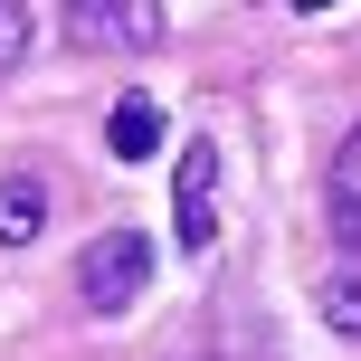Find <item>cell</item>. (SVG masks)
Segmentation results:
<instances>
[{"label":"cell","instance_id":"obj_7","mask_svg":"<svg viewBox=\"0 0 361 361\" xmlns=\"http://www.w3.org/2000/svg\"><path fill=\"white\" fill-rule=\"evenodd\" d=\"M324 324L333 333H361V276H324Z\"/></svg>","mask_w":361,"mask_h":361},{"label":"cell","instance_id":"obj_1","mask_svg":"<svg viewBox=\"0 0 361 361\" xmlns=\"http://www.w3.org/2000/svg\"><path fill=\"white\" fill-rule=\"evenodd\" d=\"M152 286V238L143 228H105L86 257H76V305L86 314H133Z\"/></svg>","mask_w":361,"mask_h":361},{"label":"cell","instance_id":"obj_2","mask_svg":"<svg viewBox=\"0 0 361 361\" xmlns=\"http://www.w3.org/2000/svg\"><path fill=\"white\" fill-rule=\"evenodd\" d=\"M67 38L76 48H152L162 10L152 0H67Z\"/></svg>","mask_w":361,"mask_h":361},{"label":"cell","instance_id":"obj_8","mask_svg":"<svg viewBox=\"0 0 361 361\" xmlns=\"http://www.w3.org/2000/svg\"><path fill=\"white\" fill-rule=\"evenodd\" d=\"M19 48H29V10H19V0H0V76L19 67Z\"/></svg>","mask_w":361,"mask_h":361},{"label":"cell","instance_id":"obj_3","mask_svg":"<svg viewBox=\"0 0 361 361\" xmlns=\"http://www.w3.org/2000/svg\"><path fill=\"white\" fill-rule=\"evenodd\" d=\"M180 219H171V228H180V247H190V257H209L219 247V143H190V152H180Z\"/></svg>","mask_w":361,"mask_h":361},{"label":"cell","instance_id":"obj_4","mask_svg":"<svg viewBox=\"0 0 361 361\" xmlns=\"http://www.w3.org/2000/svg\"><path fill=\"white\" fill-rule=\"evenodd\" d=\"M324 209H333V247H343V276H361V124L343 133V152H333V190H324Z\"/></svg>","mask_w":361,"mask_h":361},{"label":"cell","instance_id":"obj_6","mask_svg":"<svg viewBox=\"0 0 361 361\" xmlns=\"http://www.w3.org/2000/svg\"><path fill=\"white\" fill-rule=\"evenodd\" d=\"M38 228H48V180L10 171V180H0V247H29Z\"/></svg>","mask_w":361,"mask_h":361},{"label":"cell","instance_id":"obj_5","mask_svg":"<svg viewBox=\"0 0 361 361\" xmlns=\"http://www.w3.org/2000/svg\"><path fill=\"white\" fill-rule=\"evenodd\" d=\"M162 105H152V95H114V114H105V152L114 162H143V152H162Z\"/></svg>","mask_w":361,"mask_h":361}]
</instances>
